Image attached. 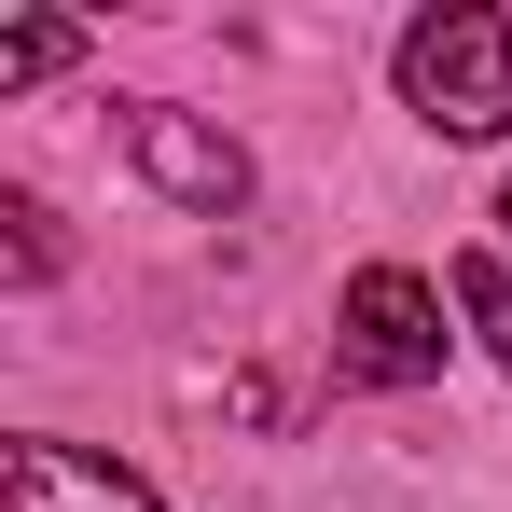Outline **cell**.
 <instances>
[{
	"mask_svg": "<svg viewBox=\"0 0 512 512\" xmlns=\"http://www.w3.org/2000/svg\"><path fill=\"white\" fill-rule=\"evenodd\" d=\"M402 97H416L443 139H499L512 125V28L471 14V0L457 14H416L402 28Z\"/></svg>",
	"mask_w": 512,
	"mask_h": 512,
	"instance_id": "6da1fadb",
	"label": "cell"
},
{
	"mask_svg": "<svg viewBox=\"0 0 512 512\" xmlns=\"http://www.w3.org/2000/svg\"><path fill=\"white\" fill-rule=\"evenodd\" d=\"M346 374L360 388H429L443 374V291L416 263H360L346 277Z\"/></svg>",
	"mask_w": 512,
	"mask_h": 512,
	"instance_id": "7a4b0ae2",
	"label": "cell"
},
{
	"mask_svg": "<svg viewBox=\"0 0 512 512\" xmlns=\"http://www.w3.org/2000/svg\"><path fill=\"white\" fill-rule=\"evenodd\" d=\"M125 153H139V180H153L167 208H194V222L250 208V153H236L222 125H194L180 97H125Z\"/></svg>",
	"mask_w": 512,
	"mask_h": 512,
	"instance_id": "3957f363",
	"label": "cell"
},
{
	"mask_svg": "<svg viewBox=\"0 0 512 512\" xmlns=\"http://www.w3.org/2000/svg\"><path fill=\"white\" fill-rule=\"evenodd\" d=\"M0 512H153V485L84 457V443H14L0 457Z\"/></svg>",
	"mask_w": 512,
	"mask_h": 512,
	"instance_id": "277c9868",
	"label": "cell"
},
{
	"mask_svg": "<svg viewBox=\"0 0 512 512\" xmlns=\"http://www.w3.org/2000/svg\"><path fill=\"white\" fill-rule=\"evenodd\" d=\"M457 305H471V333L499 346V374H512V263H499V250H471V263H457Z\"/></svg>",
	"mask_w": 512,
	"mask_h": 512,
	"instance_id": "5b68a950",
	"label": "cell"
},
{
	"mask_svg": "<svg viewBox=\"0 0 512 512\" xmlns=\"http://www.w3.org/2000/svg\"><path fill=\"white\" fill-rule=\"evenodd\" d=\"M70 56H84V28H56V14L0 28V84H42V70H70Z\"/></svg>",
	"mask_w": 512,
	"mask_h": 512,
	"instance_id": "8992f818",
	"label": "cell"
},
{
	"mask_svg": "<svg viewBox=\"0 0 512 512\" xmlns=\"http://www.w3.org/2000/svg\"><path fill=\"white\" fill-rule=\"evenodd\" d=\"M0 222H14V277H56V222H42V194H14Z\"/></svg>",
	"mask_w": 512,
	"mask_h": 512,
	"instance_id": "52a82bcc",
	"label": "cell"
},
{
	"mask_svg": "<svg viewBox=\"0 0 512 512\" xmlns=\"http://www.w3.org/2000/svg\"><path fill=\"white\" fill-rule=\"evenodd\" d=\"M499 236H512V194H499Z\"/></svg>",
	"mask_w": 512,
	"mask_h": 512,
	"instance_id": "ba28073f",
	"label": "cell"
}]
</instances>
